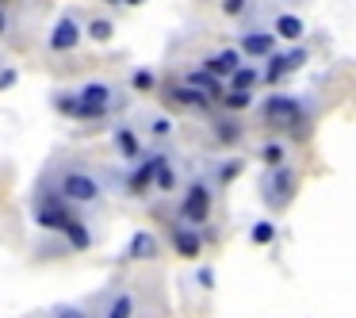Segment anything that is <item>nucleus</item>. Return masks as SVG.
Returning <instances> with one entry per match:
<instances>
[{
    "label": "nucleus",
    "instance_id": "1",
    "mask_svg": "<svg viewBox=\"0 0 356 318\" xmlns=\"http://www.w3.org/2000/svg\"><path fill=\"white\" fill-rule=\"evenodd\" d=\"M119 104H123V96L115 93L111 81H85V85L77 88V96L73 93L58 96V111L70 116V119H104V116H111Z\"/></svg>",
    "mask_w": 356,
    "mask_h": 318
},
{
    "label": "nucleus",
    "instance_id": "2",
    "mask_svg": "<svg viewBox=\"0 0 356 318\" xmlns=\"http://www.w3.org/2000/svg\"><path fill=\"white\" fill-rule=\"evenodd\" d=\"M58 196L73 207H88V203H100L104 196V184L96 173L81 169V165H70V169L58 173Z\"/></svg>",
    "mask_w": 356,
    "mask_h": 318
},
{
    "label": "nucleus",
    "instance_id": "3",
    "mask_svg": "<svg viewBox=\"0 0 356 318\" xmlns=\"http://www.w3.org/2000/svg\"><path fill=\"white\" fill-rule=\"evenodd\" d=\"M177 215H180V223H188V226H203V223H207V215H211V184L203 177L188 180L184 196H180Z\"/></svg>",
    "mask_w": 356,
    "mask_h": 318
},
{
    "label": "nucleus",
    "instance_id": "4",
    "mask_svg": "<svg viewBox=\"0 0 356 318\" xmlns=\"http://www.w3.org/2000/svg\"><path fill=\"white\" fill-rule=\"evenodd\" d=\"M302 116H307V108H302L299 96H287V93H272L268 100L261 104V119L268 127H299Z\"/></svg>",
    "mask_w": 356,
    "mask_h": 318
},
{
    "label": "nucleus",
    "instance_id": "5",
    "mask_svg": "<svg viewBox=\"0 0 356 318\" xmlns=\"http://www.w3.org/2000/svg\"><path fill=\"white\" fill-rule=\"evenodd\" d=\"M295 184H299V173L291 165H280V169H268L261 177V196L268 207H284L287 200L295 196Z\"/></svg>",
    "mask_w": 356,
    "mask_h": 318
},
{
    "label": "nucleus",
    "instance_id": "6",
    "mask_svg": "<svg viewBox=\"0 0 356 318\" xmlns=\"http://www.w3.org/2000/svg\"><path fill=\"white\" fill-rule=\"evenodd\" d=\"M31 218H35V226H42V230H62L65 234V226L73 223V207L62 200V196H39L35 200V207H31Z\"/></svg>",
    "mask_w": 356,
    "mask_h": 318
},
{
    "label": "nucleus",
    "instance_id": "7",
    "mask_svg": "<svg viewBox=\"0 0 356 318\" xmlns=\"http://www.w3.org/2000/svg\"><path fill=\"white\" fill-rule=\"evenodd\" d=\"M111 146H115V154L123 157V161H131V165H138V161H146V138H142V131L134 123H119L115 131H111Z\"/></svg>",
    "mask_w": 356,
    "mask_h": 318
},
{
    "label": "nucleus",
    "instance_id": "8",
    "mask_svg": "<svg viewBox=\"0 0 356 318\" xmlns=\"http://www.w3.org/2000/svg\"><path fill=\"white\" fill-rule=\"evenodd\" d=\"M157 165H161V154H149L146 161L131 165V169L123 173V180H119V192H127V196H142L146 188H154V180H157Z\"/></svg>",
    "mask_w": 356,
    "mask_h": 318
},
{
    "label": "nucleus",
    "instance_id": "9",
    "mask_svg": "<svg viewBox=\"0 0 356 318\" xmlns=\"http://www.w3.org/2000/svg\"><path fill=\"white\" fill-rule=\"evenodd\" d=\"M134 123H138L142 138H154V142L172 138V131H177L172 116H161V111H134Z\"/></svg>",
    "mask_w": 356,
    "mask_h": 318
},
{
    "label": "nucleus",
    "instance_id": "10",
    "mask_svg": "<svg viewBox=\"0 0 356 318\" xmlns=\"http://www.w3.org/2000/svg\"><path fill=\"white\" fill-rule=\"evenodd\" d=\"M172 249H177L184 261H195V257L203 253V238H200V226H188V223H177L169 234Z\"/></svg>",
    "mask_w": 356,
    "mask_h": 318
},
{
    "label": "nucleus",
    "instance_id": "11",
    "mask_svg": "<svg viewBox=\"0 0 356 318\" xmlns=\"http://www.w3.org/2000/svg\"><path fill=\"white\" fill-rule=\"evenodd\" d=\"M77 42H81L77 16H62L54 24V31H50V50H54V54H70V50H77Z\"/></svg>",
    "mask_w": 356,
    "mask_h": 318
},
{
    "label": "nucleus",
    "instance_id": "12",
    "mask_svg": "<svg viewBox=\"0 0 356 318\" xmlns=\"http://www.w3.org/2000/svg\"><path fill=\"white\" fill-rule=\"evenodd\" d=\"M203 70L215 73L218 81H230L234 73L241 70V50H230V47H226V50H215V54L203 58Z\"/></svg>",
    "mask_w": 356,
    "mask_h": 318
},
{
    "label": "nucleus",
    "instance_id": "13",
    "mask_svg": "<svg viewBox=\"0 0 356 318\" xmlns=\"http://www.w3.org/2000/svg\"><path fill=\"white\" fill-rule=\"evenodd\" d=\"M238 50L249 58H264V62H268V58L276 54V35L272 31H245L238 42Z\"/></svg>",
    "mask_w": 356,
    "mask_h": 318
},
{
    "label": "nucleus",
    "instance_id": "14",
    "mask_svg": "<svg viewBox=\"0 0 356 318\" xmlns=\"http://www.w3.org/2000/svg\"><path fill=\"white\" fill-rule=\"evenodd\" d=\"M180 81H184V85H192V88H200V93H203V96H211V100H218V96L230 93V88H226V81H218L215 73H207L203 65H200V70H188Z\"/></svg>",
    "mask_w": 356,
    "mask_h": 318
},
{
    "label": "nucleus",
    "instance_id": "15",
    "mask_svg": "<svg viewBox=\"0 0 356 318\" xmlns=\"http://www.w3.org/2000/svg\"><path fill=\"white\" fill-rule=\"evenodd\" d=\"M272 35H276V39H284V42H295V39H302V35H307V24H302L295 12H280V16L272 19Z\"/></svg>",
    "mask_w": 356,
    "mask_h": 318
},
{
    "label": "nucleus",
    "instance_id": "16",
    "mask_svg": "<svg viewBox=\"0 0 356 318\" xmlns=\"http://www.w3.org/2000/svg\"><path fill=\"white\" fill-rule=\"evenodd\" d=\"M169 96L177 104H184V108H200V111H211V96H203L200 88L184 85V81H177V85H169Z\"/></svg>",
    "mask_w": 356,
    "mask_h": 318
},
{
    "label": "nucleus",
    "instance_id": "17",
    "mask_svg": "<svg viewBox=\"0 0 356 318\" xmlns=\"http://www.w3.org/2000/svg\"><path fill=\"white\" fill-rule=\"evenodd\" d=\"M127 257H134V261H149V257H157V238L149 230H134L131 241H127Z\"/></svg>",
    "mask_w": 356,
    "mask_h": 318
},
{
    "label": "nucleus",
    "instance_id": "18",
    "mask_svg": "<svg viewBox=\"0 0 356 318\" xmlns=\"http://www.w3.org/2000/svg\"><path fill=\"white\" fill-rule=\"evenodd\" d=\"M257 85H264V70H257V65H241V70L226 81L230 93H253Z\"/></svg>",
    "mask_w": 356,
    "mask_h": 318
},
{
    "label": "nucleus",
    "instance_id": "19",
    "mask_svg": "<svg viewBox=\"0 0 356 318\" xmlns=\"http://www.w3.org/2000/svg\"><path fill=\"white\" fill-rule=\"evenodd\" d=\"M65 241H70V249L73 253H85V249H92V241H96V234L88 230L81 218H73L70 226H65Z\"/></svg>",
    "mask_w": 356,
    "mask_h": 318
},
{
    "label": "nucleus",
    "instance_id": "20",
    "mask_svg": "<svg viewBox=\"0 0 356 318\" xmlns=\"http://www.w3.org/2000/svg\"><path fill=\"white\" fill-rule=\"evenodd\" d=\"M154 188H157V192H177V188H180V173H177V165H172L165 154H161V165H157Z\"/></svg>",
    "mask_w": 356,
    "mask_h": 318
},
{
    "label": "nucleus",
    "instance_id": "21",
    "mask_svg": "<svg viewBox=\"0 0 356 318\" xmlns=\"http://www.w3.org/2000/svg\"><path fill=\"white\" fill-rule=\"evenodd\" d=\"M287 73H291V70H287V58L284 54H272L268 62H264V85H280Z\"/></svg>",
    "mask_w": 356,
    "mask_h": 318
},
{
    "label": "nucleus",
    "instance_id": "22",
    "mask_svg": "<svg viewBox=\"0 0 356 318\" xmlns=\"http://www.w3.org/2000/svg\"><path fill=\"white\" fill-rule=\"evenodd\" d=\"M261 161L268 165V169L287 165V146H284V142H264V146H261Z\"/></svg>",
    "mask_w": 356,
    "mask_h": 318
},
{
    "label": "nucleus",
    "instance_id": "23",
    "mask_svg": "<svg viewBox=\"0 0 356 318\" xmlns=\"http://www.w3.org/2000/svg\"><path fill=\"white\" fill-rule=\"evenodd\" d=\"M249 241H253V246H272V241H276V223H268V218L253 223L249 226Z\"/></svg>",
    "mask_w": 356,
    "mask_h": 318
},
{
    "label": "nucleus",
    "instance_id": "24",
    "mask_svg": "<svg viewBox=\"0 0 356 318\" xmlns=\"http://www.w3.org/2000/svg\"><path fill=\"white\" fill-rule=\"evenodd\" d=\"M108 318H134V295L131 292H119L108 307Z\"/></svg>",
    "mask_w": 356,
    "mask_h": 318
},
{
    "label": "nucleus",
    "instance_id": "25",
    "mask_svg": "<svg viewBox=\"0 0 356 318\" xmlns=\"http://www.w3.org/2000/svg\"><path fill=\"white\" fill-rule=\"evenodd\" d=\"M111 35H115V24H111L108 16L88 19V39H92V42H111Z\"/></svg>",
    "mask_w": 356,
    "mask_h": 318
},
{
    "label": "nucleus",
    "instance_id": "26",
    "mask_svg": "<svg viewBox=\"0 0 356 318\" xmlns=\"http://www.w3.org/2000/svg\"><path fill=\"white\" fill-rule=\"evenodd\" d=\"M131 88H134V93H154V88H157V73L154 70H131Z\"/></svg>",
    "mask_w": 356,
    "mask_h": 318
},
{
    "label": "nucleus",
    "instance_id": "27",
    "mask_svg": "<svg viewBox=\"0 0 356 318\" xmlns=\"http://www.w3.org/2000/svg\"><path fill=\"white\" fill-rule=\"evenodd\" d=\"M47 318H88L85 307H77V303H62V307H54Z\"/></svg>",
    "mask_w": 356,
    "mask_h": 318
},
{
    "label": "nucleus",
    "instance_id": "28",
    "mask_svg": "<svg viewBox=\"0 0 356 318\" xmlns=\"http://www.w3.org/2000/svg\"><path fill=\"white\" fill-rule=\"evenodd\" d=\"M241 169H245V165H241V161H238V157H234V161H222V165H218V169H215V173H218V180H222V184H230V180H234V177H238V173H241Z\"/></svg>",
    "mask_w": 356,
    "mask_h": 318
},
{
    "label": "nucleus",
    "instance_id": "29",
    "mask_svg": "<svg viewBox=\"0 0 356 318\" xmlns=\"http://www.w3.org/2000/svg\"><path fill=\"white\" fill-rule=\"evenodd\" d=\"M222 104H226L230 111H238V108H249V93H226V96H222Z\"/></svg>",
    "mask_w": 356,
    "mask_h": 318
},
{
    "label": "nucleus",
    "instance_id": "30",
    "mask_svg": "<svg viewBox=\"0 0 356 318\" xmlns=\"http://www.w3.org/2000/svg\"><path fill=\"white\" fill-rule=\"evenodd\" d=\"M215 131H218V138H222V142H238V134H241L238 123H218Z\"/></svg>",
    "mask_w": 356,
    "mask_h": 318
},
{
    "label": "nucleus",
    "instance_id": "31",
    "mask_svg": "<svg viewBox=\"0 0 356 318\" xmlns=\"http://www.w3.org/2000/svg\"><path fill=\"white\" fill-rule=\"evenodd\" d=\"M19 81V73L16 70H0V93H4V88H12Z\"/></svg>",
    "mask_w": 356,
    "mask_h": 318
},
{
    "label": "nucleus",
    "instance_id": "32",
    "mask_svg": "<svg viewBox=\"0 0 356 318\" xmlns=\"http://www.w3.org/2000/svg\"><path fill=\"white\" fill-rule=\"evenodd\" d=\"M222 12L226 16H238V12H245V0H222Z\"/></svg>",
    "mask_w": 356,
    "mask_h": 318
},
{
    "label": "nucleus",
    "instance_id": "33",
    "mask_svg": "<svg viewBox=\"0 0 356 318\" xmlns=\"http://www.w3.org/2000/svg\"><path fill=\"white\" fill-rule=\"evenodd\" d=\"M200 284L211 287V284H215V272H211V269H200Z\"/></svg>",
    "mask_w": 356,
    "mask_h": 318
},
{
    "label": "nucleus",
    "instance_id": "34",
    "mask_svg": "<svg viewBox=\"0 0 356 318\" xmlns=\"http://www.w3.org/2000/svg\"><path fill=\"white\" fill-rule=\"evenodd\" d=\"M8 31V12H4V4H0V35Z\"/></svg>",
    "mask_w": 356,
    "mask_h": 318
},
{
    "label": "nucleus",
    "instance_id": "35",
    "mask_svg": "<svg viewBox=\"0 0 356 318\" xmlns=\"http://www.w3.org/2000/svg\"><path fill=\"white\" fill-rule=\"evenodd\" d=\"M123 4H131V8H134V4H146V0H123Z\"/></svg>",
    "mask_w": 356,
    "mask_h": 318
},
{
    "label": "nucleus",
    "instance_id": "36",
    "mask_svg": "<svg viewBox=\"0 0 356 318\" xmlns=\"http://www.w3.org/2000/svg\"><path fill=\"white\" fill-rule=\"evenodd\" d=\"M108 4H123V0H108Z\"/></svg>",
    "mask_w": 356,
    "mask_h": 318
}]
</instances>
